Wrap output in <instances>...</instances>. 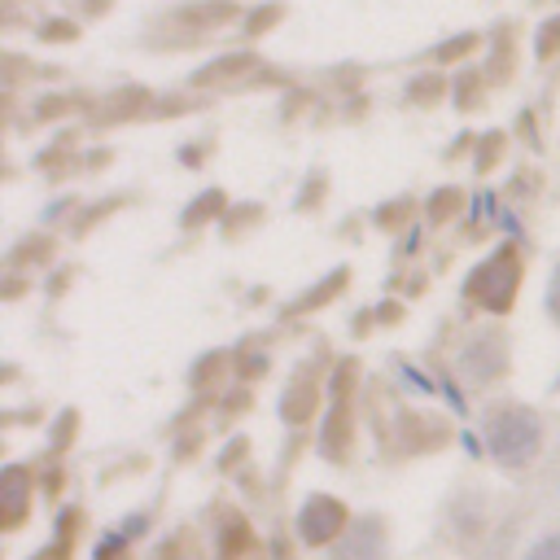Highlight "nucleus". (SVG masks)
<instances>
[{"mask_svg":"<svg viewBox=\"0 0 560 560\" xmlns=\"http://www.w3.org/2000/svg\"><path fill=\"white\" fill-rule=\"evenodd\" d=\"M490 446H494L499 459L521 464V459H529L534 446H538V424H534L529 416H503V420L490 429Z\"/></svg>","mask_w":560,"mask_h":560,"instance_id":"f257e3e1","label":"nucleus"},{"mask_svg":"<svg viewBox=\"0 0 560 560\" xmlns=\"http://www.w3.org/2000/svg\"><path fill=\"white\" fill-rule=\"evenodd\" d=\"M529 560H560V538H547V542H538V547L529 551Z\"/></svg>","mask_w":560,"mask_h":560,"instance_id":"f03ea898","label":"nucleus"},{"mask_svg":"<svg viewBox=\"0 0 560 560\" xmlns=\"http://www.w3.org/2000/svg\"><path fill=\"white\" fill-rule=\"evenodd\" d=\"M551 302H556V311H560V276H556V293H551Z\"/></svg>","mask_w":560,"mask_h":560,"instance_id":"7ed1b4c3","label":"nucleus"}]
</instances>
